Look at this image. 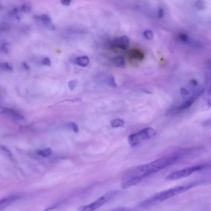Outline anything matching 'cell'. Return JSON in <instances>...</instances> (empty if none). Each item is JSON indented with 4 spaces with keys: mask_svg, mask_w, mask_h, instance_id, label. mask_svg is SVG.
<instances>
[{
    "mask_svg": "<svg viewBox=\"0 0 211 211\" xmlns=\"http://www.w3.org/2000/svg\"><path fill=\"white\" fill-rule=\"evenodd\" d=\"M186 152L175 153L156 160L146 165H139L135 168V172L138 175L145 178L176 163L181 159L183 156L186 154Z\"/></svg>",
    "mask_w": 211,
    "mask_h": 211,
    "instance_id": "cell-1",
    "label": "cell"
},
{
    "mask_svg": "<svg viewBox=\"0 0 211 211\" xmlns=\"http://www.w3.org/2000/svg\"><path fill=\"white\" fill-rule=\"evenodd\" d=\"M194 186V184H188L169 188L159 192L153 196L148 198L146 200L142 201L139 205V206L140 208L142 209L151 207L164 200L186 192L188 190L192 188Z\"/></svg>",
    "mask_w": 211,
    "mask_h": 211,
    "instance_id": "cell-2",
    "label": "cell"
},
{
    "mask_svg": "<svg viewBox=\"0 0 211 211\" xmlns=\"http://www.w3.org/2000/svg\"><path fill=\"white\" fill-rule=\"evenodd\" d=\"M156 134V131L153 128H145L139 132L130 135L128 137V142L131 146H136L141 142L150 139Z\"/></svg>",
    "mask_w": 211,
    "mask_h": 211,
    "instance_id": "cell-3",
    "label": "cell"
},
{
    "mask_svg": "<svg viewBox=\"0 0 211 211\" xmlns=\"http://www.w3.org/2000/svg\"><path fill=\"white\" fill-rule=\"evenodd\" d=\"M204 165H197L185 168L182 170L174 171L168 175L165 178L166 181H173L186 178L192 174L204 168Z\"/></svg>",
    "mask_w": 211,
    "mask_h": 211,
    "instance_id": "cell-4",
    "label": "cell"
},
{
    "mask_svg": "<svg viewBox=\"0 0 211 211\" xmlns=\"http://www.w3.org/2000/svg\"><path fill=\"white\" fill-rule=\"evenodd\" d=\"M203 90H199L195 92L192 96L186 99L185 101L179 105L174 107L170 111V114H176L181 113L182 112L187 110L188 108H190L194 104L197 99L200 97L203 93Z\"/></svg>",
    "mask_w": 211,
    "mask_h": 211,
    "instance_id": "cell-5",
    "label": "cell"
},
{
    "mask_svg": "<svg viewBox=\"0 0 211 211\" xmlns=\"http://www.w3.org/2000/svg\"><path fill=\"white\" fill-rule=\"evenodd\" d=\"M117 192L115 191H112L108 192L106 194L99 198L97 200H95L94 202L90 204L88 206H84L80 207L79 209V210L80 211H94L95 210L99 207L103 206L106 202H107L111 199H112L114 196L116 195Z\"/></svg>",
    "mask_w": 211,
    "mask_h": 211,
    "instance_id": "cell-6",
    "label": "cell"
},
{
    "mask_svg": "<svg viewBox=\"0 0 211 211\" xmlns=\"http://www.w3.org/2000/svg\"><path fill=\"white\" fill-rule=\"evenodd\" d=\"M130 42L128 37L126 36H123L118 38H115L112 42L113 46L123 50H126L129 47Z\"/></svg>",
    "mask_w": 211,
    "mask_h": 211,
    "instance_id": "cell-7",
    "label": "cell"
},
{
    "mask_svg": "<svg viewBox=\"0 0 211 211\" xmlns=\"http://www.w3.org/2000/svg\"><path fill=\"white\" fill-rule=\"evenodd\" d=\"M144 178L142 176H137L127 179L125 181L123 182L121 185V187L123 189H127L137 185L142 181Z\"/></svg>",
    "mask_w": 211,
    "mask_h": 211,
    "instance_id": "cell-8",
    "label": "cell"
},
{
    "mask_svg": "<svg viewBox=\"0 0 211 211\" xmlns=\"http://www.w3.org/2000/svg\"><path fill=\"white\" fill-rule=\"evenodd\" d=\"M1 113L7 114L12 118L17 121H23L24 120V117L21 114H20L17 111L11 108H3L1 111Z\"/></svg>",
    "mask_w": 211,
    "mask_h": 211,
    "instance_id": "cell-9",
    "label": "cell"
},
{
    "mask_svg": "<svg viewBox=\"0 0 211 211\" xmlns=\"http://www.w3.org/2000/svg\"><path fill=\"white\" fill-rule=\"evenodd\" d=\"M19 195H14L9 196L7 198L2 199L0 202V210H2L6 208L14 202L19 199Z\"/></svg>",
    "mask_w": 211,
    "mask_h": 211,
    "instance_id": "cell-10",
    "label": "cell"
},
{
    "mask_svg": "<svg viewBox=\"0 0 211 211\" xmlns=\"http://www.w3.org/2000/svg\"><path fill=\"white\" fill-rule=\"evenodd\" d=\"M89 62V58L86 56L78 57L74 60L75 64L82 67H86L88 65Z\"/></svg>",
    "mask_w": 211,
    "mask_h": 211,
    "instance_id": "cell-11",
    "label": "cell"
},
{
    "mask_svg": "<svg viewBox=\"0 0 211 211\" xmlns=\"http://www.w3.org/2000/svg\"><path fill=\"white\" fill-rule=\"evenodd\" d=\"M112 62L115 66L120 68H124L125 62L124 58L121 56L115 57L112 59Z\"/></svg>",
    "mask_w": 211,
    "mask_h": 211,
    "instance_id": "cell-12",
    "label": "cell"
},
{
    "mask_svg": "<svg viewBox=\"0 0 211 211\" xmlns=\"http://www.w3.org/2000/svg\"><path fill=\"white\" fill-rule=\"evenodd\" d=\"M130 55L132 58L138 60H142L144 58V55L140 51L134 50L130 52Z\"/></svg>",
    "mask_w": 211,
    "mask_h": 211,
    "instance_id": "cell-13",
    "label": "cell"
},
{
    "mask_svg": "<svg viewBox=\"0 0 211 211\" xmlns=\"http://www.w3.org/2000/svg\"><path fill=\"white\" fill-rule=\"evenodd\" d=\"M39 19L45 25L47 26L52 27L51 24V20L49 16L47 15H43L42 16L39 17Z\"/></svg>",
    "mask_w": 211,
    "mask_h": 211,
    "instance_id": "cell-14",
    "label": "cell"
},
{
    "mask_svg": "<svg viewBox=\"0 0 211 211\" xmlns=\"http://www.w3.org/2000/svg\"><path fill=\"white\" fill-rule=\"evenodd\" d=\"M111 126L114 128H118L124 125V121L121 119H115L111 121Z\"/></svg>",
    "mask_w": 211,
    "mask_h": 211,
    "instance_id": "cell-15",
    "label": "cell"
},
{
    "mask_svg": "<svg viewBox=\"0 0 211 211\" xmlns=\"http://www.w3.org/2000/svg\"><path fill=\"white\" fill-rule=\"evenodd\" d=\"M52 151L50 148H47L44 150H40L37 151V153L40 156L43 157H47L52 154Z\"/></svg>",
    "mask_w": 211,
    "mask_h": 211,
    "instance_id": "cell-16",
    "label": "cell"
},
{
    "mask_svg": "<svg viewBox=\"0 0 211 211\" xmlns=\"http://www.w3.org/2000/svg\"><path fill=\"white\" fill-rule=\"evenodd\" d=\"M106 81L107 84L109 85L111 87H114V88H116L117 87V85L115 83V79L113 76H111L107 78Z\"/></svg>",
    "mask_w": 211,
    "mask_h": 211,
    "instance_id": "cell-17",
    "label": "cell"
},
{
    "mask_svg": "<svg viewBox=\"0 0 211 211\" xmlns=\"http://www.w3.org/2000/svg\"><path fill=\"white\" fill-rule=\"evenodd\" d=\"M144 35L147 39L152 40L153 38V32L151 30H146L144 32Z\"/></svg>",
    "mask_w": 211,
    "mask_h": 211,
    "instance_id": "cell-18",
    "label": "cell"
},
{
    "mask_svg": "<svg viewBox=\"0 0 211 211\" xmlns=\"http://www.w3.org/2000/svg\"><path fill=\"white\" fill-rule=\"evenodd\" d=\"M196 7L199 10H202L206 8V5L205 2L202 0H199L196 3Z\"/></svg>",
    "mask_w": 211,
    "mask_h": 211,
    "instance_id": "cell-19",
    "label": "cell"
},
{
    "mask_svg": "<svg viewBox=\"0 0 211 211\" xmlns=\"http://www.w3.org/2000/svg\"><path fill=\"white\" fill-rule=\"evenodd\" d=\"M32 9V6L31 4L29 3H25L23 5V6L22 7V11L25 12H28L31 11Z\"/></svg>",
    "mask_w": 211,
    "mask_h": 211,
    "instance_id": "cell-20",
    "label": "cell"
},
{
    "mask_svg": "<svg viewBox=\"0 0 211 211\" xmlns=\"http://www.w3.org/2000/svg\"><path fill=\"white\" fill-rule=\"evenodd\" d=\"M78 85V81L76 80H72L69 81L68 86L71 90L73 91L76 87Z\"/></svg>",
    "mask_w": 211,
    "mask_h": 211,
    "instance_id": "cell-21",
    "label": "cell"
},
{
    "mask_svg": "<svg viewBox=\"0 0 211 211\" xmlns=\"http://www.w3.org/2000/svg\"><path fill=\"white\" fill-rule=\"evenodd\" d=\"M1 68L4 70L12 72V68L8 63H5L1 65Z\"/></svg>",
    "mask_w": 211,
    "mask_h": 211,
    "instance_id": "cell-22",
    "label": "cell"
},
{
    "mask_svg": "<svg viewBox=\"0 0 211 211\" xmlns=\"http://www.w3.org/2000/svg\"><path fill=\"white\" fill-rule=\"evenodd\" d=\"M70 128L74 132H75L77 133L79 132V127L76 123L74 122H71L69 124Z\"/></svg>",
    "mask_w": 211,
    "mask_h": 211,
    "instance_id": "cell-23",
    "label": "cell"
},
{
    "mask_svg": "<svg viewBox=\"0 0 211 211\" xmlns=\"http://www.w3.org/2000/svg\"><path fill=\"white\" fill-rule=\"evenodd\" d=\"M179 38L181 40L184 42H187L189 40L188 36L185 33L181 34L179 36Z\"/></svg>",
    "mask_w": 211,
    "mask_h": 211,
    "instance_id": "cell-24",
    "label": "cell"
},
{
    "mask_svg": "<svg viewBox=\"0 0 211 211\" xmlns=\"http://www.w3.org/2000/svg\"><path fill=\"white\" fill-rule=\"evenodd\" d=\"M42 64L45 66H51V59L48 58H44L42 61Z\"/></svg>",
    "mask_w": 211,
    "mask_h": 211,
    "instance_id": "cell-25",
    "label": "cell"
},
{
    "mask_svg": "<svg viewBox=\"0 0 211 211\" xmlns=\"http://www.w3.org/2000/svg\"><path fill=\"white\" fill-rule=\"evenodd\" d=\"M10 28L9 26L6 23H3L1 24V29L3 31H7Z\"/></svg>",
    "mask_w": 211,
    "mask_h": 211,
    "instance_id": "cell-26",
    "label": "cell"
},
{
    "mask_svg": "<svg viewBox=\"0 0 211 211\" xmlns=\"http://www.w3.org/2000/svg\"><path fill=\"white\" fill-rule=\"evenodd\" d=\"M9 45L7 44H3L1 47V50L3 52H7L9 51Z\"/></svg>",
    "mask_w": 211,
    "mask_h": 211,
    "instance_id": "cell-27",
    "label": "cell"
},
{
    "mask_svg": "<svg viewBox=\"0 0 211 211\" xmlns=\"http://www.w3.org/2000/svg\"><path fill=\"white\" fill-rule=\"evenodd\" d=\"M61 3L64 5L69 6L70 5L72 2L71 0H61Z\"/></svg>",
    "mask_w": 211,
    "mask_h": 211,
    "instance_id": "cell-28",
    "label": "cell"
},
{
    "mask_svg": "<svg viewBox=\"0 0 211 211\" xmlns=\"http://www.w3.org/2000/svg\"><path fill=\"white\" fill-rule=\"evenodd\" d=\"M1 147L2 150H3V151H5V152L7 154L8 156H10V157L12 156V154L11 152H10V151H9L7 148L5 147L4 146H1Z\"/></svg>",
    "mask_w": 211,
    "mask_h": 211,
    "instance_id": "cell-29",
    "label": "cell"
},
{
    "mask_svg": "<svg viewBox=\"0 0 211 211\" xmlns=\"http://www.w3.org/2000/svg\"><path fill=\"white\" fill-rule=\"evenodd\" d=\"M164 15V10L163 9L160 8L158 11V17L160 18H163Z\"/></svg>",
    "mask_w": 211,
    "mask_h": 211,
    "instance_id": "cell-30",
    "label": "cell"
},
{
    "mask_svg": "<svg viewBox=\"0 0 211 211\" xmlns=\"http://www.w3.org/2000/svg\"><path fill=\"white\" fill-rule=\"evenodd\" d=\"M204 125L205 126H211V118L206 120L203 123Z\"/></svg>",
    "mask_w": 211,
    "mask_h": 211,
    "instance_id": "cell-31",
    "label": "cell"
},
{
    "mask_svg": "<svg viewBox=\"0 0 211 211\" xmlns=\"http://www.w3.org/2000/svg\"><path fill=\"white\" fill-rule=\"evenodd\" d=\"M209 97L208 98V101H207V103H208L209 105V106H211V87L210 88L209 94Z\"/></svg>",
    "mask_w": 211,
    "mask_h": 211,
    "instance_id": "cell-32",
    "label": "cell"
},
{
    "mask_svg": "<svg viewBox=\"0 0 211 211\" xmlns=\"http://www.w3.org/2000/svg\"><path fill=\"white\" fill-rule=\"evenodd\" d=\"M114 210L116 211H129L131 210V209H129L125 208V207H121V208H118L116 209H114Z\"/></svg>",
    "mask_w": 211,
    "mask_h": 211,
    "instance_id": "cell-33",
    "label": "cell"
},
{
    "mask_svg": "<svg viewBox=\"0 0 211 211\" xmlns=\"http://www.w3.org/2000/svg\"><path fill=\"white\" fill-rule=\"evenodd\" d=\"M181 93L182 94H184V95H187L188 94V92L186 89L182 88L181 90Z\"/></svg>",
    "mask_w": 211,
    "mask_h": 211,
    "instance_id": "cell-34",
    "label": "cell"
},
{
    "mask_svg": "<svg viewBox=\"0 0 211 211\" xmlns=\"http://www.w3.org/2000/svg\"><path fill=\"white\" fill-rule=\"evenodd\" d=\"M23 66H24V68H25L26 70H29L30 69V66H29V65H28L26 63H24L23 64Z\"/></svg>",
    "mask_w": 211,
    "mask_h": 211,
    "instance_id": "cell-35",
    "label": "cell"
},
{
    "mask_svg": "<svg viewBox=\"0 0 211 211\" xmlns=\"http://www.w3.org/2000/svg\"><path fill=\"white\" fill-rule=\"evenodd\" d=\"M207 65L210 66H211V59L210 60L208 61V62H207Z\"/></svg>",
    "mask_w": 211,
    "mask_h": 211,
    "instance_id": "cell-36",
    "label": "cell"
}]
</instances>
